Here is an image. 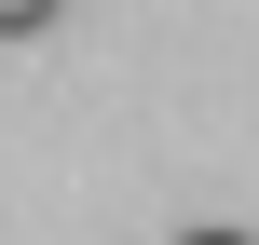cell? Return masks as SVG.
<instances>
[{
    "label": "cell",
    "mask_w": 259,
    "mask_h": 245,
    "mask_svg": "<svg viewBox=\"0 0 259 245\" xmlns=\"http://www.w3.org/2000/svg\"><path fill=\"white\" fill-rule=\"evenodd\" d=\"M55 14H68V0H0V41H41Z\"/></svg>",
    "instance_id": "1"
},
{
    "label": "cell",
    "mask_w": 259,
    "mask_h": 245,
    "mask_svg": "<svg viewBox=\"0 0 259 245\" xmlns=\"http://www.w3.org/2000/svg\"><path fill=\"white\" fill-rule=\"evenodd\" d=\"M178 245H259V232H178Z\"/></svg>",
    "instance_id": "2"
}]
</instances>
